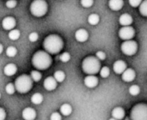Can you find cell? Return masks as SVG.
<instances>
[{"mask_svg":"<svg viewBox=\"0 0 147 120\" xmlns=\"http://www.w3.org/2000/svg\"><path fill=\"white\" fill-rule=\"evenodd\" d=\"M3 45L2 44H0V54H2V52H3Z\"/></svg>","mask_w":147,"mask_h":120,"instance_id":"39","label":"cell"},{"mask_svg":"<svg viewBox=\"0 0 147 120\" xmlns=\"http://www.w3.org/2000/svg\"><path fill=\"white\" fill-rule=\"evenodd\" d=\"M82 70L88 75H94L100 70V60L94 56H88L82 62Z\"/></svg>","mask_w":147,"mask_h":120,"instance_id":"3","label":"cell"},{"mask_svg":"<svg viewBox=\"0 0 147 120\" xmlns=\"http://www.w3.org/2000/svg\"><path fill=\"white\" fill-rule=\"evenodd\" d=\"M15 86L16 90L20 93H26L30 91V89L33 86V80L30 76L27 74L20 75L18 78H17L15 81Z\"/></svg>","mask_w":147,"mask_h":120,"instance_id":"4","label":"cell"},{"mask_svg":"<svg viewBox=\"0 0 147 120\" xmlns=\"http://www.w3.org/2000/svg\"><path fill=\"white\" fill-rule=\"evenodd\" d=\"M17 53H18V50H17V48H16L15 47H13V46H10V47H8L7 49H6V54H7V56H9V57H14V56H16Z\"/></svg>","mask_w":147,"mask_h":120,"instance_id":"27","label":"cell"},{"mask_svg":"<svg viewBox=\"0 0 147 120\" xmlns=\"http://www.w3.org/2000/svg\"><path fill=\"white\" fill-rule=\"evenodd\" d=\"M100 74L102 78H107L110 74V70L109 68L107 67H103L102 68H100Z\"/></svg>","mask_w":147,"mask_h":120,"instance_id":"30","label":"cell"},{"mask_svg":"<svg viewBox=\"0 0 147 120\" xmlns=\"http://www.w3.org/2000/svg\"><path fill=\"white\" fill-rule=\"evenodd\" d=\"M22 116H23L24 119H25V120H34L36 117V112L33 108L27 107V108L24 109V111L22 112Z\"/></svg>","mask_w":147,"mask_h":120,"instance_id":"12","label":"cell"},{"mask_svg":"<svg viewBox=\"0 0 147 120\" xmlns=\"http://www.w3.org/2000/svg\"><path fill=\"white\" fill-rule=\"evenodd\" d=\"M60 111L63 116H68L72 113V106L68 104H63L60 108Z\"/></svg>","mask_w":147,"mask_h":120,"instance_id":"20","label":"cell"},{"mask_svg":"<svg viewBox=\"0 0 147 120\" xmlns=\"http://www.w3.org/2000/svg\"><path fill=\"white\" fill-rule=\"evenodd\" d=\"M43 86L46 90L48 91H53L56 88L57 86V81L54 78V76H49L46 78L43 81Z\"/></svg>","mask_w":147,"mask_h":120,"instance_id":"9","label":"cell"},{"mask_svg":"<svg viewBox=\"0 0 147 120\" xmlns=\"http://www.w3.org/2000/svg\"><path fill=\"white\" fill-rule=\"evenodd\" d=\"M18 2L16 0H7L6 2V7H8L9 9H13L17 6Z\"/></svg>","mask_w":147,"mask_h":120,"instance_id":"33","label":"cell"},{"mask_svg":"<svg viewBox=\"0 0 147 120\" xmlns=\"http://www.w3.org/2000/svg\"><path fill=\"white\" fill-rule=\"evenodd\" d=\"M17 71H18V68L13 63L7 64L5 67V68H4V73L7 76H12V75H14L17 73Z\"/></svg>","mask_w":147,"mask_h":120,"instance_id":"18","label":"cell"},{"mask_svg":"<svg viewBox=\"0 0 147 120\" xmlns=\"http://www.w3.org/2000/svg\"><path fill=\"white\" fill-rule=\"evenodd\" d=\"M30 77H31V79L33 80V81L37 82V81H39V80L42 79V74H41V73H40L39 71L34 70V71H31V73H30Z\"/></svg>","mask_w":147,"mask_h":120,"instance_id":"26","label":"cell"},{"mask_svg":"<svg viewBox=\"0 0 147 120\" xmlns=\"http://www.w3.org/2000/svg\"><path fill=\"white\" fill-rule=\"evenodd\" d=\"M122 76V80L125 82H131L132 80H134L135 77H136V73L133 69L131 68H126L124 73L121 74Z\"/></svg>","mask_w":147,"mask_h":120,"instance_id":"11","label":"cell"},{"mask_svg":"<svg viewBox=\"0 0 147 120\" xmlns=\"http://www.w3.org/2000/svg\"><path fill=\"white\" fill-rule=\"evenodd\" d=\"M2 26L4 29L5 30H11L16 26V20L12 17H7L3 19L2 21Z\"/></svg>","mask_w":147,"mask_h":120,"instance_id":"10","label":"cell"},{"mask_svg":"<svg viewBox=\"0 0 147 120\" xmlns=\"http://www.w3.org/2000/svg\"><path fill=\"white\" fill-rule=\"evenodd\" d=\"M76 39L80 42H84L88 39V32L84 29H79L75 34Z\"/></svg>","mask_w":147,"mask_h":120,"instance_id":"15","label":"cell"},{"mask_svg":"<svg viewBox=\"0 0 147 120\" xmlns=\"http://www.w3.org/2000/svg\"><path fill=\"white\" fill-rule=\"evenodd\" d=\"M0 99H1V93H0Z\"/></svg>","mask_w":147,"mask_h":120,"instance_id":"41","label":"cell"},{"mask_svg":"<svg viewBox=\"0 0 147 120\" xmlns=\"http://www.w3.org/2000/svg\"><path fill=\"white\" fill-rule=\"evenodd\" d=\"M6 117V113H5V111L0 107V120H5Z\"/></svg>","mask_w":147,"mask_h":120,"instance_id":"38","label":"cell"},{"mask_svg":"<svg viewBox=\"0 0 147 120\" xmlns=\"http://www.w3.org/2000/svg\"><path fill=\"white\" fill-rule=\"evenodd\" d=\"M5 91H6V93H7L8 94H11V95L13 94V93H15V91H17V90H16L15 84H12V83L7 84L6 86H5Z\"/></svg>","mask_w":147,"mask_h":120,"instance_id":"29","label":"cell"},{"mask_svg":"<svg viewBox=\"0 0 147 120\" xmlns=\"http://www.w3.org/2000/svg\"><path fill=\"white\" fill-rule=\"evenodd\" d=\"M31 62L34 68H36V69L45 70L51 66L52 58L48 52L40 50L34 54Z\"/></svg>","mask_w":147,"mask_h":120,"instance_id":"1","label":"cell"},{"mask_svg":"<svg viewBox=\"0 0 147 120\" xmlns=\"http://www.w3.org/2000/svg\"><path fill=\"white\" fill-rule=\"evenodd\" d=\"M65 77H66L65 73L62 71H60V70L55 72V74H54V78L56 80L57 82H62L65 80Z\"/></svg>","mask_w":147,"mask_h":120,"instance_id":"25","label":"cell"},{"mask_svg":"<svg viewBox=\"0 0 147 120\" xmlns=\"http://www.w3.org/2000/svg\"><path fill=\"white\" fill-rule=\"evenodd\" d=\"M38 34L36 33V32H32V33H30V36H29V40L31 42H36L37 40H38Z\"/></svg>","mask_w":147,"mask_h":120,"instance_id":"35","label":"cell"},{"mask_svg":"<svg viewBox=\"0 0 147 120\" xmlns=\"http://www.w3.org/2000/svg\"><path fill=\"white\" fill-rule=\"evenodd\" d=\"M108 5L112 11H120L124 5V1L123 0H109Z\"/></svg>","mask_w":147,"mask_h":120,"instance_id":"16","label":"cell"},{"mask_svg":"<svg viewBox=\"0 0 147 120\" xmlns=\"http://www.w3.org/2000/svg\"><path fill=\"white\" fill-rule=\"evenodd\" d=\"M95 55L100 60V61H103V60L106 59V54L104 52H102V51H98Z\"/></svg>","mask_w":147,"mask_h":120,"instance_id":"37","label":"cell"},{"mask_svg":"<svg viewBox=\"0 0 147 120\" xmlns=\"http://www.w3.org/2000/svg\"><path fill=\"white\" fill-rule=\"evenodd\" d=\"M112 117L121 120L125 117V111L122 107H115L112 111Z\"/></svg>","mask_w":147,"mask_h":120,"instance_id":"19","label":"cell"},{"mask_svg":"<svg viewBox=\"0 0 147 120\" xmlns=\"http://www.w3.org/2000/svg\"><path fill=\"white\" fill-rule=\"evenodd\" d=\"M43 48L49 54H58L63 48V41L58 35H49L43 41Z\"/></svg>","mask_w":147,"mask_h":120,"instance_id":"2","label":"cell"},{"mask_svg":"<svg viewBox=\"0 0 147 120\" xmlns=\"http://www.w3.org/2000/svg\"><path fill=\"white\" fill-rule=\"evenodd\" d=\"M139 12L143 17H147V0H143V2L139 5Z\"/></svg>","mask_w":147,"mask_h":120,"instance_id":"23","label":"cell"},{"mask_svg":"<svg viewBox=\"0 0 147 120\" xmlns=\"http://www.w3.org/2000/svg\"><path fill=\"white\" fill-rule=\"evenodd\" d=\"M60 61L62 62H67L69 60H70V54L67 53V52H65L63 54H61L59 57Z\"/></svg>","mask_w":147,"mask_h":120,"instance_id":"31","label":"cell"},{"mask_svg":"<svg viewBox=\"0 0 147 120\" xmlns=\"http://www.w3.org/2000/svg\"><path fill=\"white\" fill-rule=\"evenodd\" d=\"M30 12L34 17H43L48 11V4L45 0H34L30 7Z\"/></svg>","mask_w":147,"mask_h":120,"instance_id":"5","label":"cell"},{"mask_svg":"<svg viewBox=\"0 0 147 120\" xmlns=\"http://www.w3.org/2000/svg\"><path fill=\"white\" fill-rule=\"evenodd\" d=\"M50 120H61V116L58 112H53L50 116Z\"/></svg>","mask_w":147,"mask_h":120,"instance_id":"36","label":"cell"},{"mask_svg":"<svg viewBox=\"0 0 147 120\" xmlns=\"http://www.w3.org/2000/svg\"><path fill=\"white\" fill-rule=\"evenodd\" d=\"M42 100H43V97L39 93H34L31 97V102L35 105H40L42 102Z\"/></svg>","mask_w":147,"mask_h":120,"instance_id":"21","label":"cell"},{"mask_svg":"<svg viewBox=\"0 0 147 120\" xmlns=\"http://www.w3.org/2000/svg\"><path fill=\"white\" fill-rule=\"evenodd\" d=\"M129 1V4L132 7H138L141 3L143 2V0H128Z\"/></svg>","mask_w":147,"mask_h":120,"instance_id":"34","label":"cell"},{"mask_svg":"<svg viewBox=\"0 0 147 120\" xmlns=\"http://www.w3.org/2000/svg\"><path fill=\"white\" fill-rule=\"evenodd\" d=\"M20 37V31L18 29H11L10 30V33H9V38L12 41H16L18 40V38Z\"/></svg>","mask_w":147,"mask_h":120,"instance_id":"24","label":"cell"},{"mask_svg":"<svg viewBox=\"0 0 147 120\" xmlns=\"http://www.w3.org/2000/svg\"><path fill=\"white\" fill-rule=\"evenodd\" d=\"M138 50V44L136 42L132 40L125 41L121 44V51L128 56H131L136 54Z\"/></svg>","mask_w":147,"mask_h":120,"instance_id":"7","label":"cell"},{"mask_svg":"<svg viewBox=\"0 0 147 120\" xmlns=\"http://www.w3.org/2000/svg\"><path fill=\"white\" fill-rule=\"evenodd\" d=\"M81 5L84 8H89L94 5V0H81Z\"/></svg>","mask_w":147,"mask_h":120,"instance_id":"32","label":"cell"},{"mask_svg":"<svg viewBox=\"0 0 147 120\" xmlns=\"http://www.w3.org/2000/svg\"><path fill=\"white\" fill-rule=\"evenodd\" d=\"M131 120H147V104H137L131 111Z\"/></svg>","mask_w":147,"mask_h":120,"instance_id":"6","label":"cell"},{"mask_svg":"<svg viewBox=\"0 0 147 120\" xmlns=\"http://www.w3.org/2000/svg\"><path fill=\"white\" fill-rule=\"evenodd\" d=\"M125 69H126V63L124 61L119 60V61H116L114 62V64H113V71L117 74H122Z\"/></svg>","mask_w":147,"mask_h":120,"instance_id":"13","label":"cell"},{"mask_svg":"<svg viewBox=\"0 0 147 120\" xmlns=\"http://www.w3.org/2000/svg\"><path fill=\"white\" fill-rule=\"evenodd\" d=\"M109 120H118V119H116V118H114V117H112V118H110Z\"/></svg>","mask_w":147,"mask_h":120,"instance_id":"40","label":"cell"},{"mask_svg":"<svg viewBox=\"0 0 147 120\" xmlns=\"http://www.w3.org/2000/svg\"><path fill=\"white\" fill-rule=\"evenodd\" d=\"M140 93V88L137 85H132L131 86H130L129 88V93L132 96H136Z\"/></svg>","mask_w":147,"mask_h":120,"instance_id":"28","label":"cell"},{"mask_svg":"<svg viewBox=\"0 0 147 120\" xmlns=\"http://www.w3.org/2000/svg\"><path fill=\"white\" fill-rule=\"evenodd\" d=\"M132 22H133L132 17L129 14H126V13L122 14L119 17V23L122 26H131Z\"/></svg>","mask_w":147,"mask_h":120,"instance_id":"17","label":"cell"},{"mask_svg":"<svg viewBox=\"0 0 147 120\" xmlns=\"http://www.w3.org/2000/svg\"><path fill=\"white\" fill-rule=\"evenodd\" d=\"M88 23L89 24H91V25H96L100 22V17L97 14H91V15L88 16Z\"/></svg>","mask_w":147,"mask_h":120,"instance_id":"22","label":"cell"},{"mask_svg":"<svg viewBox=\"0 0 147 120\" xmlns=\"http://www.w3.org/2000/svg\"><path fill=\"white\" fill-rule=\"evenodd\" d=\"M125 120H129V119H127V118H126V119H125Z\"/></svg>","mask_w":147,"mask_h":120,"instance_id":"42","label":"cell"},{"mask_svg":"<svg viewBox=\"0 0 147 120\" xmlns=\"http://www.w3.org/2000/svg\"><path fill=\"white\" fill-rule=\"evenodd\" d=\"M135 36V30L131 26H123L119 30V36L120 39L124 41H128L131 40Z\"/></svg>","mask_w":147,"mask_h":120,"instance_id":"8","label":"cell"},{"mask_svg":"<svg viewBox=\"0 0 147 120\" xmlns=\"http://www.w3.org/2000/svg\"><path fill=\"white\" fill-rule=\"evenodd\" d=\"M99 83V80L97 77L94 75H88L84 79V84L88 88H94Z\"/></svg>","mask_w":147,"mask_h":120,"instance_id":"14","label":"cell"}]
</instances>
